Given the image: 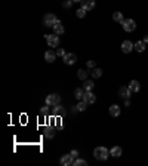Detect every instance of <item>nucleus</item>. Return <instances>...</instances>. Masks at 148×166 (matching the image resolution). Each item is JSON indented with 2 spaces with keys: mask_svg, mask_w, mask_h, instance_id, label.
I'll return each instance as SVG.
<instances>
[{
  "mask_svg": "<svg viewBox=\"0 0 148 166\" xmlns=\"http://www.w3.org/2000/svg\"><path fill=\"white\" fill-rule=\"evenodd\" d=\"M108 156H110V151H108L104 146L96 147V148L94 150V157L96 160H107Z\"/></svg>",
  "mask_w": 148,
  "mask_h": 166,
  "instance_id": "nucleus-1",
  "label": "nucleus"
},
{
  "mask_svg": "<svg viewBox=\"0 0 148 166\" xmlns=\"http://www.w3.org/2000/svg\"><path fill=\"white\" fill-rule=\"evenodd\" d=\"M58 22V18L55 16L54 13H46L45 16H43V24L45 27H50V28H54V25Z\"/></svg>",
  "mask_w": 148,
  "mask_h": 166,
  "instance_id": "nucleus-2",
  "label": "nucleus"
},
{
  "mask_svg": "<svg viewBox=\"0 0 148 166\" xmlns=\"http://www.w3.org/2000/svg\"><path fill=\"white\" fill-rule=\"evenodd\" d=\"M46 43L49 47H58V45H59L58 34H46Z\"/></svg>",
  "mask_w": 148,
  "mask_h": 166,
  "instance_id": "nucleus-3",
  "label": "nucleus"
},
{
  "mask_svg": "<svg viewBox=\"0 0 148 166\" xmlns=\"http://www.w3.org/2000/svg\"><path fill=\"white\" fill-rule=\"evenodd\" d=\"M61 102V96L58 95V93H49L46 96V104L47 105H50V107H55V105H58Z\"/></svg>",
  "mask_w": 148,
  "mask_h": 166,
  "instance_id": "nucleus-4",
  "label": "nucleus"
},
{
  "mask_svg": "<svg viewBox=\"0 0 148 166\" xmlns=\"http://www.w3.org/2000/svg\"><path fill=\"white\" fill-rule=\"evenodd\" d=\"M121 24H123L124 31H128V33H132V31H135V28H136V24H135L133 20H124Z\"/></svg>",
  "mask_w": 148,
  "mask_h": 166,
  "instance_id": "nucleus-5",
  "label": "nucleus"
},
{
  "mask_svg": "<svg viewBox=\"0 0 148 166\" xmlns=\"http://www.w3.org/2000/svg\"><path fill=\"white\" fill-rule=\"evenodd\" d=\"M62 60H64V62H65L67 65H73V64H76V61H77V55H76V53H65V55L62 56Z\"/></svg>",
  "mask_w": 148,
  "mask_h": 166,
  "instance_id": "nucleus-6",
  "label": "nucleus"
},
{
  "mask_svg": "<svg viewBox=\"0 0 148 166\" xmlns=\"http://www.w3.org/2000/svg\"><path fill=\"white\" fill-rule=\"evenodd\" d=\"M132 49H135V45L130 42V40H124V42L121 43V52L123 53L132 52Z\"/></svg>",
  "mask_w": 148,
  "mask_h": 166,
  "instance_id": "nucleus-7",
  "label": "nucleus"
},
{
  "mask_svg": "<svg viewBox=\"0 0 148 166\" xmlns=\"http://www.w3.org/2000/svg\"><path fill=\"white\" fill-rule=\"evenodd\" d=\"M130 93H132V91H130V87L129 86H121L120 89H119V95H120L123 100H129Z\"/></svg>",
  "mask_w": 148,
  "mask_h": 166,
  "instance_id": "nucleus-8",
  "label": "nucleus"
},
{
  "mask_svg": "<svg viewBox=\"0 0 148 166\" xmlns=\"http://www.w3.org/2000/svg\"><path fill=\"white\" fill-rule=\"evenodd\" d=\"M61 165L62 166H70V165H73L74 163V157L71 156V154H65V156H62L61 157Z\"/></svg>",
  "mask_w": 148,
  "mask_h": 166,
  "instance_id": "nucleus-9",
  "label": "nucleus"
},
{
  "mask_svg": "<svg viewBox=\"0 0 148 166\" xmlns=\"http://www.w3.org/2000/svg\"><path fill=\"white\" fill-rule=\"evenodd\" d=\"M83 100L86 101L88 104H95L96 102V96L92 93V91H86L85 95H83Z\"/></svg>",
  "mask_w": 148,
  "mask_h": 166,
  "instance_id": "nucleus-10",
  "label": "nucleus"
},
{
  "mask_svg": "<svg viewBox=\"0 0 148 166\" xmlns=\"http://www.w3.org/2000/svg\"><path fill=\"white\" fill-rule=\"evenodd\" d=\"M81 7L86 11H92L95 7V0H81Z\"/></svg>",
  "mask_w": 148,
  "mask_h": 166,
  "instance_id": "nucleus-11",
  "label": "nucleus"
},
{
  "mask_svg": "<svg viewBox=\"0 0 148 166\" xmlns=\"http://www.w3.org/2000/svg\"><path fill=\"white\" fill-rule=\"evenodd\" d=\"M54 114L56 117H64V116H65V108L58 104V105H55V108H54Z\"/></svg>",
  "mask_w": 148,
  "mask_h": 166,
  "instance_id": "nucleus-12",
  "label": "nucleus"
},
{
  "mask_svg": "<svg viewBox=\"0 0 148 166\" xmlns=\"http://www.w3.org/2000/svg\"><path fill=\"white\" fill-rule=\"evenodd\" d=\"M110 116L111 117H119L120 116V107L117 105V104H113V105L110 107Z\"/></svg>",
  "mask_w": 148,
  "mask_h": 166,
  "instance_id": "nucleus-13",
  "label": "nucleus"
},
{
  "mask_svg": "<svg viewBox=\"0 0 148 166\" xmlns=\"http://www.w3.org/2000/svg\"><path fill=\"white\" fill-rule=\"evenodd\" d=\"M55 58H56V52H54L52 49H49V51L45 52V60H46L47 62H54Z\"/></svg>",
  "mask_w": 148,
  "mask_h": 166,
  "instance_id": "nucleus-14",
  "label": "nucleus"
},
{
  "mask_svg": "<svg viewBox=\"0 0 148 166\" xmlns=\"http://www.w3.org/2000/svg\"><path fill=\"white\" fill-rule=\"evenodd\" d=\"M64 31H65V28H64V25L61 24V21L58 20V22L54 25V34H58V36H59V34H62Z\"/></svg>",
  "mask_w": 148,
  "mask_h": 166,
  "instance_id": "nucleus-15",
  "label": "nucleus"
},
{
  "mask_svg": "<svg viewBox=\"0 0 148 166\" xmlns=\"http://www.w3.org/2000/svg\"><path fill=\"white\" fill-rule=\"evenodd\" d=\"M129 87H130V91H132V92H139V89H141V83H139L138 80H132V82L129 83Z\"/></svg>",
  "mask_w": 148,
  "mask_h": 166,
  "instance_id": "nucleus-16",
  "label": "nucleus"
},
{
  "mask_svg": "<svg viewBox=\"0 0 148 166\" xmlns=\"http://www.w3.org/2000/svg\"><path fill=\"white\" fill-rule=\"evenodd\" d=\"M110 156H113V157H120L121 156V147L114 146L111 150H110Z\"/></svg>",
  "mask_w": 148,
  "mask_h": 166,
  "instance_id": "nucleus-17",
  "label": "nucleus"
},
{
  "mask_svg": "<svg viewBox=\"0 0 148 166\" xmlns=\"http://www.w3.org/2000/svg\"><path fill=\"white\" fill-rule=\"evenodd\" d=\"M135 51L144 52V51H145V42H144V40H138V42L135 43Z\"/></svg>",
  "mask_w": 148,
  "mask_h": 166,
  "instance_id": "nucleus-18",
  "label": "nucleus"
},
{
  "mask_svg": "<svg viewBox=\"0 0 148 166\" xmlns=\"http://www.w3.org/2000/svg\"><path fill=\"white\" fill-rule=\"evenodd\" d=\"M88 105H89V104L85 100H80V101H79V104L76 105V108H77V111H85V110L88 108Z\"/></svg>",
  "mask_w": 148,
  "mask_h": 166,
  "instance_id": "nucleus-19",
  "label": "nucleus"
},
{
  "mask_svg": "<svg viewBox=\"0 0 148 166\" xmlns=\"http://www.w3.org/2000/svg\"><path fill=\"white\" fill-rule=\"evenodd\" d=\"M45 137H46L47 140H52V138L55 137V129H54V128L47 126L46 129H45Z\"/></svg>",
  "mask_w": 148,
  "mask_h": 166,
  "instance_id": "nucleus-20",
  "label": "nucleus"
},
{
  "mask_svg": "<svg viewBox=\"0 0 148 166\" xmlns=\"http://www.w3.org/2000/svg\"><path fill=\"white\" fill-rule=\"evenodd\" d=\"M85 92H86V91H85L83 87H77V89L74 91V96L80 101V100H83V95H85Z\"/></svg>",
  "mask_w": 148,
  "mask_h": 166,
  "instance_id": "nucleus-21",
  "label": "nucleus"
},
{
  "mask_svg": "<svg viewBox=\"0 0 148 166\" xmlns=\"http://www.w3.org/2000/svg\"><path fill=\"white\" fill-rule=\"evenodd\" d=\"M90 73H92V77H94V79H99V77L102 76V70L101 68H98V67H95V68H92Z\"/></svg>",
  "mask_w": 148,
  "mask_h": 166,
  "instance_id": "nucleus-22",
  "label": "nucleus"
},
{
  "mask_svg": "<svg viewBox=\"0 0 148 166\" xmlns=\"http://www.w3.org/2000/svg\"><path fill=\"white\" fill-rule=\"evenodd\" d=\"M113 20H114L115 22H123V21H124V18H123V13L119 12V11H117V12H114V13H113Z\"/></svg>",
  "mask_w": 148,
  "mask_h": 166,
  "instance_id": "nucleus-23",
  "label": "nucleus"
},
{
  "mask_svg": "<svg viewBox=\"0 0 148 166\" xmlns=\"http://www.w3.org/2000/svg\"><path fill=\"white\" fill-rule=\"evenodd\" d=\"M83 89H85V91H92V89H94V83H92V80H85V83H83Z\"/></svg>",
  "mask_w": 148,
  "mask_h": 166,
  "instance_id": "nucleus-24",
  "label": "nucleus"
},
{
  "mask_svg": "<svg viewBox=\"0 0 148 166\" xmlns=\"http://www.w3.org/2000/svg\"><path fill=\"white\" fill-rule=\"evenodd\" d=\"M77 77L80 80H86L88 79V71H86V70H79V71H77Z\"/></svg>",
  "mask_w": 148,
  "mask_h": 166,
  "instance_id": "nucleus-25",
  "label": "nucleus"
},
{
  "mask_svg": "<svg viewBox=\"0 0 148 166\" xmlns=\"http://www.w3.org/2000/svg\"><path fill=\"white\" fill-rule=\"evenodd\" d=\"M86 9H83V7H80V9H77V12H76V16L77 18H85V15H86Z\"/></svg>",
  "mask_w": 148,
  "mask_h": 166,
  "instance_id": "nucleus-26",
  "label": "nucleus"
},
{
  "mask_svg": "<svg viewBox=\"0 0 148 166\" xmlns=\"http://www.w3.org/2000/svg\"><path fill=\"white\" fill-rule=\"evenodd\" d=\"M73 165L74 166H88V162H86V160H83V159H76Z\"/></svg>",
  "mask_w": 148,
  "mask_h": 166,
  "instance_id": "nucleus-27",
  "label": "nucleus"
},
{
  "mask_svg": "<svg viewBox=\"0 0 148 166\" xmlns=\"http://www.w3.org/2000/svg\"><path fill=\"white\" fill-rule=\"evenodd\" d=\"M49 107H50V105H47V104H46V105H45V107H41L40 114H45V116H46V114L49 113Z\"/></svg>",
  "mask_w": 148,
  "mask_h": 166,
  "instance_id": "nucleus-28",
  "label": "nucleus"
},
{
  "mask_svg": "<svg viewBox=\"0 0 148 166\" xmlns=\"http://www.w3.org/2000/svg\"><path fill=\"white\" fill-rule=\"evenodd\" d=\"M64 55H65V51L62 47H58L56 49V56H64Z\"/></svg>",
  "mask_w": 148,
  "mask_h": 166,
  "instance_id": "nucleus-29",
  "label": "nucleus"
},
{
  "mask_svg": "<svg viewBox=\"0 0 148 166\" xmlns=\"http://www.w3.org/2000/svg\"><path fill=\"white\" fill-rule=\"evenodd\" d=\"M74 2L73 0H68V2H65V3H64V7H71V5H73Z\"/></svg>",
  "mask_w": 148,
  "mask_h": 166,
  "instance_id": "nucleus-30",
  "label": "nucleus"
},
{
  "mask_svg": "<svg viewBox=\"0 0 148 166\" xmlns=\"http://www.w3.org/2000/svg\"><path fill=\"white\" fill-rule=\"evenodd\" d=\"M88 68H90V70H92V68H95V62H94V61H88Z\"/></svg>",
  "mask_w": 148,
  "mask_h": 166,
  "instance_id": "nucleus-31",
  "label": "nucleus"
},
{
  "mask_svg": "<svg viewBox=\"0 0 148 166\" xmlns=\"http://www.w3.org/2000/svg\"><path fill=\"white\" fill-rule=\"evenodd\" d=\"M70 154L73 156L74 159H77V156H79V151H77V150H73V151H71V153H70Z\"/></svg>",
  "mask_w": 148,
  "mask_h": 166,
  "instance_id": "nucleus-32",
  "label": "nucleus"
},
{
  "mask_svg": "<svg viewBox=\"0 0 148 166\" xmlns=\"http://www.w3.org/2000/svg\"><path fill=\"white\" fill-rule=\"evenodd\" d=\"M130 105V102H129V100H124V107H129Z\"/></svg>",
  "mask_w": 148,
  "mask_h": 166,
  "instance_id": "nucleus-33",
  "label": "nucleus"
},
{
  "mask_svg": "<svg viewBox=\"0 0 148 166\" xmlns=\"http://www.w3.org/2000/svg\"><path fill=\"white\" fill-rule=\"evenodd\" d=\"M144 42H145V43H148V34L145 36V37H144Z\"/></svg>",
  "mask_w": 148,
  "mask_h": 166,
  "instance_id": "nucleus-34",
  "label": "nucleus"
},
{
  "mask_svg": "<svg viewBox=\"0 0 148 166\" xmlns=\"http://www.w3.org/2000/svg\"><path fill=\"white\" fill-rule=\"evenodd\" d=\"M74 3H81V0H73Z\"/></svg>",
  "mask_w": 148,
  "mask_h": 166,
  "instance_id": "nucleus-35",
  "label": "nucleus"
}]
</instances>
